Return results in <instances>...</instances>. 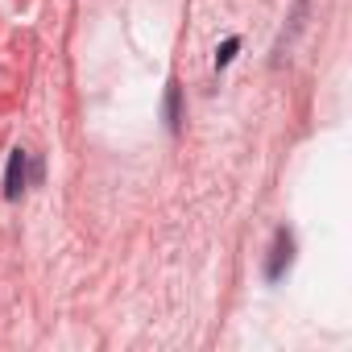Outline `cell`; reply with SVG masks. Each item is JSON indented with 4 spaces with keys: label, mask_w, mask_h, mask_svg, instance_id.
Masks as SVG:
<instances>
[{
    "label": "cell",
    "mask_w": 352,
    "mask_h": 352,
    "mask_svg": "<svg viewBox=\"0 0 352 352\" xmlns=\"http://www.w3.org/2000/svg\"><path fill=\"white\" fill-rule=\"evenodd\" d=\"M166 120H170L174 133L183 129V87H179V83H170V87H166Z\"/></svg>",
    "instance_id": "cell-3"
},
{
    "label": "cell",
    "mask_w": 352,
    "mask_h": 352,
    "mask_svg": "<svg viewBox=\"0 0 352 352\" xmlns=\"http://www.w3.org/2000/svg\"><path fill=\"white\" fill-rule=\"evenodd\" d=\"M38 183L42 179V162H34L30 166V149H13L9 153V166H5V199H21V191H25V183Z\"/></svg>",
    "instance_id": "cell-1"
},
{
    "label": "cell",
    "mask_w": 352,
    "mask_h": 352,
    "mask_svg": "<svg viewBox=\"0 0 352 352\" xmlns=\"http://www.w3.org/2000/svg\"><path fill=\"white\" fill-rule=\"evenodd\" d=\"M290 261H294V236H290L286 228H278V232H274V249H270L265 278H270V282H278V278L290 270Z\"/></svg>",
    "instance_id": "cell-2"
},
{
    "label": "cell",
    "mask_w": 352,
    "mask_h": 352,
    "mask_svg": "<svg viewBox=\"0 0 352 352\" xmlns=\"http://www.w3.org/2000/svg\"><path fill=\"white\" fill-rule=\"evenodd\" d=\"M236 50H241V38H228V42H224L220 50H216V71H224V67H228V63L236 58Z\"/></svg>",
    "instance_id": "cell-4"
}]
</instances>
